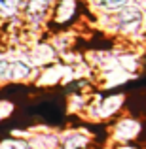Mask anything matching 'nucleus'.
<instances>
[{
    "label": "nucleus",
    "instance_id": "nucleus-1",
    "mask_svg": "<svg viewBox=\"0 0 146 149\" xmlns=\"http://www.w3.org/2000/svg\"><path fill=\"white\" fill-rule=\"evenodd\" d=\"M114 21V30L121 34H139L142 30V10L137 4H129V6L118 10L112 15Z\"/></svg>",
    "mask_w": 146,
    "mask_h": 149
},
{
    "label": "nucleus",
    "instance_id": "nucleus-14",
    "mask_svg": "<svg viewBox=\"0 0 146 149\" xmlns=\"http://www.w3.org/2000/svg\"><path fill=\"white\" fill-rule=\"evenodd\" d=\"M87 149H95V146H91V147H87Z\"/></svg>",
    "mask_w": 146,
    "mask_h": 149
},
{
    "label": "nucleus",
    "instance_id": "nucleus-7",
    "mask_svg": "<svg viewBox=\"0 0 146 149\" xmlns=\"http://www.w3.org/2000/svg\"><path fill=\"white\" fill-rule=\"evenodd\" d=\"M76 11V0H59L53 8V19L57 23H65Z\"/></svg>",
    "mask_w": 146,
    "mask_h": 149
},
{
    "label": "nucleus",
    "instance_id": "nucleus-10",
    "mask_svg": "<svg viewBox=\"0 0 146 149\" xmlns=\"http://www.w3.org/2000/svg\"><path fill=\"white\" fill-rule=\"evenodd\" d=\"M0 149H30L27 138H19V136H11V138L0 140Z\"/></svg>",
    "mask_w": 146,
    "mask_h": 149
},
{
    "label": "nucleus",
    "instance_id": "nucleus-6",
    "mask_svg": "<svg viewBox=\"0 0 146 149\" xmlns=\"http://www.w3.org/2000/svg\"><path fill=\"white\" fill-rule=\"evenodd\" d=\"M30 149H57L59 146V134L49 130H40V132H30L27 136Z\"/></svg>",
    "mask_w": 146,
    "mask_h": 149
},
{
    "label": "nucleus",
    "instance_id": "nucleus-8",
    "mask_svg": "<svg viewBox=\"0 0 146 149\" xmlns=\"http://www.w3.org/2000/svg\"><path fill=\"white\" fill-rule=\"evenodd\" d=\"M133 4V0H91V6H95L99 11H106V13H116L118 10Z\"/></svg>",
    "mask_w": 146,
    "mask_h": 149
},
{
    "label": "nucleus",
    "instance_id": "nucleus-5",
    "mask_svg": "<svg viewBox=\"0 0 146 149\" xmlns=\"http://www.w3.org/2000/svg\"><path fill=\"white\" fill-rule=\"evenodd\" d=\"M34 74V66L29 61H8L6 72H4V81H27Z\"/></svg>",
    "mask_w": 146,
    "mask_h": 149
},
{
    "label": "nucleus",
    "instance_id": "nucleus-9",
    "mask_svg": "<svg viewBox=\"0 0 146 149\" xmlns=\"http://www.w3.org/2000/svg\"><path fill=\"white\" fill-rule=\"evenodd\" d=\"M21 6L23 0H0V13L8 15V17H15Z\"/></svg>",
    "mask_w": 146,
    "mask_h": 149
},
{
    "label": "nucleus",
    "instance_id": "nucleus-3",
    "mask_svg": "<svg viewBox=\"0 0 146 149\" xmlns=\"http://www.w3.org/2000/svg\"><path fill=\"white\" fill-rule=\"evenodd\" d=\"M51 6H53L51 0H27V2H23L21 10H23V15H25L27 25L34 26V29L42 26L51 11Z\"/></svg>",
    "mask_w": 146,
    "mask_h": 149
},
{
    "label": "nucleus",
    "instance_id": "nucleus-12",
    "mask_svg": "<svg viewBox=\"0 0 146 149\" xmlns=\"http://www.w3.org/2000/svg\"><path fill=\"white\" fill-rule=\"evenodd\" d=\"M6 66H8V58L0 57V81H4V72H6Z\"/></svg>",
    "mask_w": 146,
    "mask_h": 149
},
{
    "label": "nucleus",
    "instance_id": "nucleus-13",
    "mask_svg": "<svg viewBox=\"0 0 146 149\" xmlns=\"http://www.w3.org/2000/svg\"><path fill=\"white\" fill-rule=\"evenodd\" d=\"M116 149H139V147L133 143H121V146H116Z\"/></svg>",
    "mask_w": 146,
    "mask_h": 149
},
{
    "label": "nucleus",
    "instance_id": "nucleus-4",
    "mask_svg": "<svg viewBox=\"0 0 146 149\" xmlns=\"http://www.w3.org/2000/svg\"><path fill=\"white\" fill-rule=\"evenodd\" d=\"M93 146V136L85 128H70L59 136L57 149H87Z\"/></svg>",
    "mask_w": 146,
    "mask_h": 149
},
{
    "label": "nucleus",
    "instance_id": "nucleus-11",
    "mask_svg": "<svg viewBox=\"0 0 146 149\" xmlns=\"http://www.w3.org/2000/svg\"><path fill=\"white\" fill-rule=\"evenodd\" d=\"M13 113V104L8 100H0V121H4L6 117H10Z\"/></svg>",
    "mask_w": 146,
    "mask_h": 149
},
{
    "label": "nucleus",
    "instance_id": "nucleus-2",
    "mask_svg": "<svg viewBox=\"0 0 146 149\" xmlns=\"http://www.w3.org/2000/svg\"><path fill=\"white\" fill-rule=\"evenodd\" d=\"M140 134V123L135 117H120L110 128V140L116 146L133 143Z\"/></svg>",
    "mask_w": 146,
    "mask_h": 149
}]
</instances>
